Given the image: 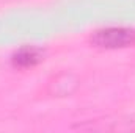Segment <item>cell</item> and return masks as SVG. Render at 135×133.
I'll use <instances>...</instances> for the list:
<instances>
[{"instance_id":"6da1fadb","label":"cell","mask_w":135,"mask_h":133,"mask_svg":"<svg viewBox=\"0 0 135 133\" xmlns=\"http://www.w3.org/2000/svg\"><path fill=\"white\" fill-rule=\"evenodd\" d=\"M90 41L99 49H124L135 44V30L123 27L104 28L94 32Z\"/></svg>"},{"instance_id":"7a4b0ae2","label":"cell","mask_w":135,"mask_h":133,"mask_svg":"<svg viewBox=\"0 0 135 133\" xmlns=\"http://www.w3.org/2000/svg\"><path fill=\"white\" fill-rule=\"evenodd\" d=\"M44 53L41 49H36V47H22L19 49L13 58H11V63L14 67H21V69H27V67H33L36 66L41 60H42Z\"/></svg>"}]
</instances>
